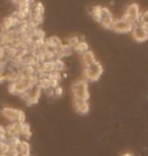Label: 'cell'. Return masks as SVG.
Segmentation results:
<instances>
[{"instance_id":"cell-1","label":"cell","mask_w":148,"mask_h":156,"mask_svg":"<svg viewBox=\"0 0 148 156\" xmlns=\"http://www.w3.org/2000/svg\"><path fill=\"white\" fill-rule=\"evenodd\" d=\"M72 90H73V95L75 99H79V101H88V86H87V82L85 79L76 81L72 86Z\"/></svg>"},{"instance_id":"cell-2","label":"cell","mask_w":148,"mask_h":156,"mask_svg":"<svg viewBox=\"0 0 148 156\" xmlns=\"http://www.w3.org/2000/svg\"><path fill=\"white\" fill-rule=\"evenodd\" d=\"M103 68L102 66V64L96 61V63H93L90 66L84 67L83 75L86 80L93 82V81H96L100 77V75L103 74Z\"/></svg>"},{"instance_id":"cell-3","label":"cell","mask_w":148,"mask_h":156,"mask_svg":"<svg viewBox=\"0 0 148 156\" xmlns=\"http://www.w3.org/2000/svg\"><path fill=\"white\" fill-rule=\"evenodd\" d=\"M124 20L129 21L131 24H134L139 23L140 18H141V13H140V9H139V5L137 3H132L127 7L126 9L124 16H123Z\"/></svg>"},{"instance_id":"cell-4","label":"cell","mask_w":148,"mask_h":156,"mask_svg":"<svg viewBox=\"0 0 148 156\" xmlns=\"http://www.w3.org/2000/svg\"><path fill=\"white\" fill-rule=\"evenodd\" d=\"M131 33H132L133 39L139 43H143L148 40V33L145 30V27H144L143 24L141 23V21L134 24L133 30H132Z\"/></svg>"},{"instance_id":"cell-5","label":"cell","mask_w":148,"mask_h":156,"mask_svg":"<svg viewBox=\"0 0 148 156\" xmlns=\"http://www.w3.org/2000/svg\"><path fill=\"white\" fill-rule=\"evenodd\" d=\"M113 30L117 33H121V34H128L131 33L132 30H133V24H131L129 21H127L124 18H118V20H115L114 21V26H113Z\"/></svg>"},{"instance_id":"cell-6","label":"cell","mask_w":148,"mask_h":156,"mask_svg":"<svg viewBox=\"0 0 148 156\" xmlns=\"http://www.w3.org/2000/svg\"><path fill=\"white\" fill-rule=\"evenodd\" d=\"M115 18L113 16V13L109 8L103 7L102 8V18H100L99 23L102 24L103 27L108 30H112L113 26H114Z\"/></svg>"},{"instance_id":"cell-7","label":"cell","mask_w":148,"mask_h":156,"mask_svg":"<svg viewBox=\"0 0 148 156\" xmlns=\"http://www.w3.org/2000/svg\"><path fill=\"white\" fill-rule=\"evenodd\" d=\"M74 107L77 113L81 115H86L89 112V105L87 101H79V99H75Z\"/></svg>"},{"instance_id":"cell-8","label":"cell","mask_w":148,"mask_h":156,"mask_svg":"<svg viewBox=\"0 0 148 156\" xmlns=\"http://www.w3.org/2000/svg\"><path fill=\"white\" fill-rule=\"evenodd\" d=\"M2 115L6 119H8L11 122H16L17 121V115H18V110L12 108H4L2 110Z\"/></svg>"},{"instance_id":"cell-9","label":"cell","mask_w":148,"mask_h":156,"mask_svg":"<svg viewBox=\"0 0 148 156\" xmlns=\"http://www.w3.org/2000/svg\"><path fill=\"white\" fill-rule=\"evenodd\" d=\"M82 62H83L84 67L90 66V65H92L93 63H96V56H94L93 52L89 50V51H87L86 53H84L82 55Z\"/></svg>"},{"instance_id":"cell-10","label":"cell","mask_w":148,"mask_h":156,"mask_svg":"<svg viewBox=\"0 0 148 156\" xmlns=\"http://www.w3.org/2000/svg\"><path fill=\"white\" fill-rule=\"evenodd\" d=\"M73 51L78 53V54H80V55H83L84 53L89 51L88 44H87L86 42H84V41H80V42L73 48Z\"/></svg>"},{"instance_id":"cell-11","label":"cell","mask_w":148,"mask_h":156,"mask_svg":"<svg viewBox=\"0 0 148 156\" xmlns=\"http://www.w3.org/2000/svg\"><path fill=\"white\" fill-rule=\"evenodd\" d=\"M102 8H103V6L96 5V6H93V7L91 8V10H90L91 16H92L93 20H96V23H99L100 21V18H102Z\"/></svg>"},{"instance_id":"cell-12","label":"cell","mask_w":148,"mask_h":156,"mask_svg":"<svg viewBox=\"0 0 148 156\" xmlns=\"http://www.w3.org/2000/svg\"><path fill=\"white\" fill-rule=\"evenodd\" d=\"M41 69L43 70V72H45L46 74H49L55 71L54 68V61H45L44 63L41 65Z\"/></svg>"},{"instance_id":"cell-13","label":"cell","mask_w":148,"mask_h":156,"mask_svg":"<svg viewBox=\"0 0 148 156\" xmlns=\"http://www.w3.org/2000/svg\"><path fill=\"white\" fill-rule=\"evenodd\" d=\"M31 13L44 15V12H45V8H44V5L41 2H36L33 6H31Z\"/></svg>"},{"instance_id":"cell-14","label":"cell","mask_w":148,"mask_h":156,"mask_svg":"<svg viewBox=\"0 0 148 156\" xmlns=\"http://www.w3.org/2000/svg\"><path fill=\"white\" fill-rule=\"evenodd\" d=\"M30 149H31V146L27 141H20V145H18V147H17V150H20L18 152H20L21 154H24V153L30 154Z\"/></svg>"},{"instance_id":"cell-15","label":"cell","mask_w":148,"mask_h":156,"mask_svg":"<svg viewBox=\"0 0 148 156\" xmlns=\"http://www.w3.org/2000/svg\"><path fill=\"white\" fill-rule=\"evenodd\" d=\"M54 68H55V71H57V72H62V71L65 69V63L63 62L62 59H59V58L56 59L54 61Z\"/></svg>"},{"instance_id":"cell-16","label":"cell","mask_w":148,"mask_h":156,"mask_svg":"<svg viewBox=\"0 0 148 156\" xmlns=\"http://www.w3.org/2000/svg\"><path fill=\"white\" fill-rule=\"evenodd\" d=\"M31 128L29 126V124H21L20 125V135H23L24 137L30 138L31 137Z\"/></svg>"},{"instance_id":"cell-17","label":"cell","mask_w":148,"mask_h":156,"mask_svg":"<svg viewBox=\"0 0 148 156\" xmlns=\"http://www.w3.org/2000/svg\"><path fill=\"white\" fill-rule=\"evenodd\" d=\"M33 37L34 40H45V32L43 30H41L40 27H37L36 30H34L33 33Z\"/></svg>"},{"instance_id":"cell-18","label":"cell","mask_w":148,"mask_h":156,"mask_svg":"<svg viewBox=\"0 0 148 156\" xmlns=\"http://www.w3.org/2000/svg\"><path fill=\"white\" fill-rule=\"evenodd\" d=\"M140 21H141V23L144 26V27H145V30H147V33H148V10L144 11L143 13L141 14Z\"/></svg>"},{"instance_id":"cell-19","label":"cell","mask_w":148,"mask_h":156,"mask_svg":"<svg viewBox=\"0 0 148 156\" xmlns=\"http://www.w3.org/2000/svg\"><path fill=\"white\" fill-rule=\"evenodd\" d=\"M79 42H80V40L78 37H70V38H68L67 40V45L72 47V48H74Z\"/></svg>"},{"instance_id":"cell-20","label":"cell","mask_w":148,"mask_h":156,"mask_svg":"<svg viewBox=\"0 0 148 156\" xmlns=\"http://www.w3.org/2000/svg\"><path fill=\"white\" fill-rule=\"evenodd\" d=\"M54 92H55V95L58 96V98H61V96L63 95V92H64V90H63V88L61 86H58L57 88L54 89Z\"/></svg>"},{"instance_id":"cell-21","label":"cell","mask_w":148,"mask_h":156,"mask_svg":"<svg viewBox=\"0 0 148 156\" xmlns=\"http://www.w3.org/2000/svg\"><path fill=\"white\" fill-rule=\"evenodd\" d=\"M5 79V73L4 72H0V83H3Z\"/></svg>"},{"instance_id":"cell-22","label":"cell","mask_w":148,"mask_h":156,"mask_svg":"<svg viewBox=\"0 0 148 156\" xmlns=\"http://www.w3.org/2000/svg\"><path fill=\"white\" fill-rule=\"evenodd\" d=\"M23 1H24V0H12V2H13L16 6H18V5L20 4V3H23Z\"/></svg>"},{"instance_id":"cell-23","label":"cell","mask_w":148,"mask_h":156,"mask_svg":"<svg viewBox=\"0 0 148 156\" xmlns=\"http://www.w3.org/2000/svg\"><path fill=\"white\" fill-rule=\"evenodd\" d=\"M122 156H133V154L130 153V152H126V153H124Z\"/></svg>"},{"instance_id":"cell-24","label":"cell","mask_w":148,"mask_h":156,"mask_svg":"<svg viewBox=\"0 0 148 156\" xmlns=\"http://www.w3.org/2000/svg\"><path fill=\"white\" fill-rule=\"evenodd\" d=\"M20 156H30V154L29 153H24V154H20Z\"/></svg>"}]
</instances>
